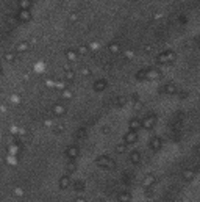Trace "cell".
<instances>
[{
	"instance_id": "4fadbf2b",
	"label": "cell",
	"mask_w": 200,
	"mask_h": 202,
	"mask_svg": "<svg viewBox=\"0 0 200 202\" xmlns=\"http://www.w3.org/2000/svg\"><path fill=\"white\" fill-rule=\"evenodd\" d=\"M77 155H78V149H77V147H69V149H67V157L74 158Z\"/></svg>"
},
{
	"instance_id": "6da1fadb",
	"label": "cell",
	"mask_w": 200,
	"mask_h": 202,
	"mask_svg": "<svg viewBox=\"0 0 200 202\" xmlns=\"http://www.w3.org/2000/svg\"><path fill=\"white\" fill-rule=\"evenodd\" d=\"M97 165L102 166V168L111 169V168H114V161L111 160V158H108V157H99L97 158Z\"/></svg>"
},
{
	"instance_id": "30bf717a",
	"label": "cell",
	"mask_w": 200,
	"mask_h": 202,
	"mask_svg": "<svg viewBox=\"0 0 200 202\" xmlns=\"http://www.w3.org/2000/svg\"><path fill=\"white\" fill-rule=\"evenodd\" d=\"M53 113L57 114V116H63V114L66 113V108L63 105H55L53 107Z\"/></svg>"
},
{
	"instance_id": "ffe728a7",
	"label": "cell",
	"mask_w": 200,
	"mask_h": 202,
	"mask_svg": "<svg viewBox=\"0 0 200 202\" xmlns=\"http://www.w3.org/2000/svg\"><path fill=\"white\" fill-rule=\"evenodd\" d=\"M138 78L144 80V78H146V72H139V74H138Z\"/></svg>"
},
{
	"instance_id": "603a6c76",
	"label": "cell",
	"mask_w": 200,
	"mask_h": 202,
	"mask_svg": "<svg viewBox=\"0 0 200 202\" xmlns=\"http://www.w3.org/2000/svg\"><path fill=\"white\" fill-rule=\"evenodd\" d=\"M81 72H83V75H89V69H86V68H85V69L81 70Z\"/></svg>"
},
{
	"instance_id": "e0dca14e",
	"label": "cell",
	"mask_w": 200,
	"mask_h": 202,
	"mask_svg": "<svg viewBox=\"0 0 200 202\" xmlns=\"http://www.w3.org/2000/svg\"><path fill=\"white\" fill-rule=\"evenodd\" d=\"M75 169H77L75 165H72V163H69V165H67V172H74Z\"/></svg>"
},
{
	"instance_id": "5bb4252c",
	"label": "cell",
	"mask_w": 200,
	"mask_h": 202,
	"mask_svg": "<svg viewBox=\"0 0 200 202\" xmlns=\"http://www.w3.org/2000/svg\"><path fill=\"white\" fill-rule=\"evenodd\" d=\"M94 88H96V91H102L105 88V81H97V83L94 85Z\"/></svg>"
},
{
	"instance_id": "9c48e42d",
	"label": "cell",
	"mask_w": 200,
	"mask_h": 202,
	"mask_svg": "<svg viewBox=\"0 0 200 202\" xmlns=\"http://www.w3.org/2000/svg\"><path fill=\"white\" fill-rule=\"evenodd\" d=\"M150 147H152L153 150H158L159 147H161V140L157 138V136H155V138H152V140H150Z\"/></svg>"
},
{
	"instance_id": "d6986e66",
	"label": "cell",
	"mask_w": 200,
	"mask_h": 202,
	"mask_svg": "<svg viewBox=\"0 0 200 202\" xmlns=\"http://www.w3.org/2000/svg\"><path fill=\"white\" fill-rule=\"evenodd\" d=\"M152 194H153V191L147 187V190H146V198H152Z\"/></svg>"
},
{
	"instance_id": "52a82bcc",
	"label": "cell",
	"mask_w": 200,
	"mask_h": 202,
	"mask_svg": "<svg viewBox=\"0 0 200 202\" xmlns=\"http://www.w3.org/2000/svg\"><path fill=\"white\" fill-rule=\"evenodd\" d=\"M155 121H157V119H155V116H149V118H146L144 119V127L146 129H152L153 125H155Z\"/></svg>"
},
{
	"instance_id": "7402d4cb",
	"label": "cell",
	"mask_w": 200,
	"mask_h": 202,
	"mask_svg": "<svg viewBox=\"0 0 200 202\" xmlns=\"http://www.w3.org/2000/svg\"><path fill=\"white\" fill-rule=\"evenodd\" d=\"M75 202H88L85 198H75Z\"/></svg>"
},
{
	"instance_id": "2e32d148",
	"label": "cell",
	"mask_w": 200,
	"mask_h": 202,
	"mask_svg": "<svg viewBox=\"0 0 200 202\" xmlns=\"http://www.w3.org/2000/svg\"><path fill=\"white\" fill-rule=\"evenodd\" d=\"M116 152H117V154H122V152H125V144L116 146Z\"/></svg>"
},
{
	"instance_id": "7a4b0ae2",
	"label": "cell",
	"mask_w": 200,
	"mask_h": 202,
	"mask_svg": "<svg viewBox=\"0 0 200 202\" xmlns=\"http://www.w3.org/2000/svg\"><path fill=\"white\" fill-rule=\"evenodd\" d=\"M155 182H157L155 176H152V174H147V176L144 177V180H142V185L147 188V187H152V185H155Z\"/></svg>"
},
{
	"instance_id": "5b68a950",
	"label": "cell",
	"mask_w": 200,
	"mask_h": 202,
	"mask_svg": "<svg viewBox=\"0 0 200 202\" xmlns=\"http://www.w3.org/2000/svg\"><path fill=\"white\" fill-rule=\"evenodd\" d=\"M194 177H196V169H186V171L183 172V179L188 180V182H191Z\"/></svg>"
},
{
	"instance_id": "3957f363",
	"label": "cell",
	"mask_w": 200,
	"mask_h": 202,
	"mask_svg": "<svg viewBox=\"0 0 200 202\" xmlns=\"http://www.w3.org/2000/svg\"><path fill=\"white\" fill-rule=\"evenodd\" d=\"M58 185H59V188H61V190H67V188L70 187V179H69L67 176L61 177V179H59V182H58Z\"/></svg>"
},
{
	"instance_id": "277c9868",
	"label": "cell",
	"mask_w": 200,
	"mask_h": 202,
	"mask_svg": "<svg viewBox=\"0 0 200 202\" xmlns=\"http://www.w3.org/2000/svg\"><path fill=\"white\" fill-rule=\"evenodd\" d=\"M72 187H74L75 191H85L86 190V183L83 182V180H75V182L72 183Z\"/></svg>"
},
{
	"instance_id": "44dd1931",
	"label": "cell",
	"mask_w": 200,
	"mask_h": 202,
	"mask_svg": "<svg viewBox=\"0 0 200 202\" xmlns=\"http://www.w3.org/2000/svg\"><path fill=\"white\" fill-rule=\"evenodd\" d=\"M124 103H125V99H124V97H119V99H117V105H124Z\"/></svg>"
},
{
	"instance_id": "7c38bea8",
	"label": "cell",
	"mask_w": 200,
	"mask_h": 202,
	"mask_svg": "<svg viewBox=\"0 0 200 202\" xmlns=\"http://www.w3.org/2000/svg\"><path fill=\"white\" fill-rule=\"evenodd\" d=\"M163 91H164V92H167V94H175V91H177V89H175V86H174V85H166L164 88H163Z\"/></svg>"
},
{
	"instance_id": "ac0fdd59",
	"label": "cell",
	"mask_w": 200,
	"mask_h": 202,
	"mask_svg": "<svg viewBox=\"0 0 200 202\" xmlns=\"http://www.w3.org/2000/svg\"><path fill=\"white\" fill-rule=\"evenodd\" d=\"M14 193H16V196H24V194H25L20 188H16V190H14Z\"/></svg>"
},
{
	"instance_id": "8fae6325",
	"label": "cell",
	"mask_w": 200,
	"mask_h": 202,
	"mask_svg": "<svg viewBox=\"0 0 200 202\" xmlns=\"http://www.w3.org/2000/svg\"><path fill=\"white\" fill-rule=\"evenodd\" d=\"M130 158H131V161L135 163V165H138V163L141 161V154H139L138 150H135V152L131 154V157H130Z\"/></svg>"
},
{
	"instance_id": "ba28073f",
	"label": "cell",
	"mask_w": 200,
	"mask_h": 202,
	"mask_svg": "<svg viewBox=\"0 0 200 202\" xmlns=\"http://www.w3.org/2000/svg\"><path fill=\"white\" fill-rule=\"evenodd\" d=\"M136 140H138V135H136L135 132H130V133L125 135V143H127V144H133Z\"/></svg>"
},
{
	"instance_id": "9a60e30c",
	"label": "cell",
	"mask_w": 200,
	"mask_h": 202,
	"mask_svg": "<svg viewBox=\"0 0 200 202\" xmlns=\"http://www.w3.org/2000/svg\"><path fill=\"white\" fill-rule=\"evenodd\" d=\"M139 125H141V122L138 121V119H133V121H130V127H131L133 130H135V129H138V127H139Z\"/></svg>"
},
{
	"instance_id": "8992f818",
	"label": "cell",
	"mask_w": 200,
	"mask_h": 202,
	"mask_svg": "<svg viewBox=\"0 0 200 202\" xmlns=\"http://www.w3.org/2000/svg\"><path fill=\"white\" fill-rule=\"evenodd\" d=\"M117 201L119 202H131V194L124 191V193H119L117 194Z\"/></svg>"
}]
</instances>
